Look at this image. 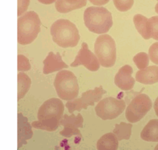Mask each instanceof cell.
Returning a JSON list of instances; mask_svg holds the SVG:
<instances>
[{"label":"cell","mask_w":158,"mask_h":150,"mask_svg":"<svg viewBox=\"0 0 158 150\" xmlns=\"http://www.w3.org/2000/svg\"><path fill=\"white\" fill-rule=\"evenodd\" d=\"M64 105L57 98H51L46 100L38 111V121L32 122L31 126L36 129L54 131L60 125L63 117Z\"/></svg>","instance_id":"obj_1"},{"label":"cell","mask_w":158,"mask_h":150,"mask_svg":"<svg viewBox=\"0 0 158 150\" xmlns=\"http://www.w3.org/2000/svg\"><path fill=\"white\" fill-rule=\"evenodd\" d=\"M52 40L62 48L77 45L80 37L76 25L67 19H60L55 21L50 29Z\"/></svg>","instance_id":"obj_2"},{"label":"cell","mask_w":158,"mask_h":150,"mask_svg":"<svg viewBox=\"0 0 158 150\" xmlns=\"http://www.w3.org/2000/svg\"><path fill=\"white\" fill-rule=\"evenodd\" d=\"M85 26L93 33L102 34L107 32L113 24L111 13L101 6H91L83 14Z\"/></svg>","instance_id":"obj_3"},{"label":"cell","mask_w":158,"mask_h":150,"mask_svg":"<svg viewBox=\"0 0 158 150\" xmlns=\"http://www.w3.org/2000/svg\"><path fill=\"white\" fill-rule=\"evenodd\" d=\"M41 20L35 11H28L17 19V42L26 45L33 42L40 32Z\"/></svg>","instance_id":"obj_4"},{"label":"cell","mask_w":158,"mask_h":150,"mask_svg":"<svg viewBox=\"0 0 158 150\" xmlns=\"http://www.w3.org/2000/svg\"><path fill=\"white\" fill-rule=\"evenodd\" d=\"M54 86L59 97L64 100L75 99L79 91V86L75 75L69 70L59 71L54 81Z\"/></svg>","instance_id":"obj_5"},{"label":"cell","mask_w":158,"mask_h":150,"mask_svg":"<svg viewBox=\"0 0 158 150\" xmlns=\"http://www.w3.org/2000/svg\"><path fill=\"white\" fill-rule=\"evenodd\" d=\"M94 53L102 66H113L116 60V45L113 38L107 34L98 36L94 43Z\"/></svg>","instance_id":"obj_6"},{"label":"cell","mask_w":158,"mask_h":150,"mask_svg":"<svg viewBox=\"0 0 158 150\" xmlns=\"http://www.w3.org/2000/svg\"><path fill=\"white\" fill-rule=\"evenodd\" d=\"M151 107V99L144 94H138L132 99L126 108V118L131 123L138 122L146 115Z\"/></svg>","instance_id":"obj_7"},{"label":"cell","mask_w":158,"mask_h":150,"mask_svg":"<svg viewBox=\"0 0 158 150\" xmlns=\"http://www.w3.org/2000/svg\"><path fill=\"white\" fill-rule=\"evenodd\" d=\"M126 104L122 99L109 97L100 100L95 107L96 115L102 120H112L125 110Z\"/></svg>","instance_id":"obj_8"},{"label":"cell","mask_w":158,"mask_h":150,"mask_svg":"<svg viewBox=\"0 0 158 150\" xmlns=\"http://www.w3.org/2000/svg\"><path fill=\"white\" fill-rule=\"evenodd\" d=\"M106 93V91L102 86L96 87L94 89L88 90L82 93L80 98L69 100L65 104V107L70 113H72L75 110L80 112L82 108L86 109L89 105H94V103L100 100L102 95Z\"/></svg>","instance_id":"obj_9"},{"label":"cell","mask_w":158,"mask_h":150,"mask_svg":"<svg viewBox=\"0 0 158 150\" xmlns=\"http://www.w3.org/2000/svg\"><path fill=\"white\" fill-rule=\"evenodd\" d=\"M80 65L84 66L91 71H96L99 69L100 63L97 56L89 50L86 43L81 44V48L78 52L75 60L70 64L72 67H77Z\"/></svg>","instance_id":"obj_10"},{"label":"cell","mask_w":158,"mask_h":150,"mask_svg":"<svg viewBox=\"0 0 158 150\" xmlns=\"http://www.w3.org/2000/svg\"><path fill=\"white\" fill-rule=\"evenodd\" d=\"M83 118L80 113L75 115L72 113L70 115L64 114L60 121V125L64 126V129L60 134L65 137L70 138L73 135H77L81 137L79 128H83Z\"/></svg>","instance_id":"obj_11"},{"label":"cell","mask_w":158,"mask_h":150,"mask_svg":"<svg viewBox=\"0 0 158 150\" xmlns=\"http://www.w3.org/2000/svg\"><path fill=\"white\" fill-rule=\"evenodd\" d=\"M132 68L128 64L121 67L115 76L114 82L115 85L123 90H129L133 89L135 80L131 76Z\"/></svg>","instance_id":"obj_12"},{"label":"cell","mask_w":158,"mask_h":150,"mask_svg":"<svg viewBox=\"0 0 158 150\" xmlns=\"http://www.w3.org/2000/svg\"><path fill=\"white\" fill-rule=\"evenodd\" d=\"M43 63L44 65L43 72L44 74H48L69 67L68 65L63 61L59 53L54 54L53 52L50 51L43 60Z\"/></svg>","instance_id":"obj_13"},{"label":"cell","mask_w":158,"mask_h":150,"mask_svg":"<svg viewBox=\"0 0 158 150\" xmlns=\"http://www.w3.org/2000/svg\"><path fill=\"white\" fill-rule=\"evenodd\" d=\"M136 81L144 84H152L158 82V66H151L141 69L135 74Z\"/></svg>","instance_id":"obj_14"},{"label":"cell","mask_w":158,"mask_h":150,"mask_svg":"<svg viewBox=\"0 0 158 150\" xmlns=\"http://www.w3.org/2000/svg\"><path fill=\"white\" fill-rule=\"evenodd\" d=\"M133 20L136 29L143 38L148 40L151 38V25L149 19L138 14L134 15Z\"/></svg>","instance_id":"obj_15"},{"label":"cell","mask_w":158,"mask_h":150,"mask_svg":"<svg viewBox=\"0 0 158 150\" xmlns=\"http://www.w3.org/2000/svg\"><path fill=\"white\" fill-rule=\"evenodd\" d=\"M32 136L31 126L27 121V118L21 113L18 114V148L20 144H26V139H30Z\"/></svg>","instance_id":"obj_16"},{"label":"cell","mask_w":158,"mask_h":150,"mask_svg":"<svg viewBox=\"0 0 158 150\" xmlns=\"http://www.w3.org/2000/svg\"><path fill=\"white\" fill-rule=\"evenodd\" d=\"M140 136L146 141L158 142V119L151 120L141 131Z\"/></svg>","instance_id":"obj_17"},{"label":"cell","mask_w":158,"mask_h":150,"mask_svg":"<svg viewBox=\"0 0 158 150\" xmlns=\"http://www.w3.org/2000/svg\"><path fill=\"white\" fill-rule=\"evenodd\" d=\"M118 139L113 133H109L101 136L97 142L98 150H116L118 146Z\"/></svg>","instance_id":"obj_18"},{"label":"cell","mask_w":158,"mask_h":150,"mask_svg":"<svg viewBox=\"0 0 158 150\" xmlns=\"http://www.w3.org/2000/svg\"><path fill=\"white\" fill-rule=\"evenodd\" d=\"M31 86V79L28 75L20 73L17 75V100L23 97Z\"/></svg>","instance_id":"obj_19"},{"label":"cell","mask_w":158,"mask_h":150,"mask_svg":"<svg viewBox=\"0 0 158 150\" xmlns=\"http://www.w3.org/2000/svg\"><path fill=\"white\" fill-rule=\"evenodd\" d=\"M87 0H81L76 4H70L65 0H56L55 2V7L60 13H67L73 10L81 8L86 6Z\"/></svg>","instance_id":"obj_20"},{"label":"cell","mask_w":158,"mask_h":150,"mask_svg":"<svg viewBox=\"0 0 158 150\" xmlns=\"http://www.w3.org/2000/svg\"><path fill=\"white\" fill-rule=\"evenodd\" d=\"M132 124L121 122L119 124H115L113 133L115 134L118 141L122 139H129L131 133Z\"/></svg>","instance_id":"obj_21"},{"label":"cell","mask_w":158,"mask_h":150,"mask_svg":"<svg viewBox=\"0 0 158 150\" xmlns=\"http://www.w3.org/2000/svg\"><path fill=\"white\" fill-rule=\"evenodd\" d=\"M133 60L138 69H144L148 67L149 62V58L145 52H140L136 54L133 58Z\"/></svg>","instance_id":"obj_22"},{"label":"cell","mask_w":158,"mask_h":150,"mask_svg":"<svg viewBox=\"0 0 158 150\" xmlns=\"http://www.w3.org/2000/svg\"><path fill=\"white\" fill-rule=\"evenodd\" d=\"M116 9L120 12L130 10L134 4V0H112Z\"/></svg>","instance_id":"obj_23"},{"label":"cell","mask_w":158,"mask_h":150,"mask_svg":"<svg viewBox=\"0 0 158 150\" xmlns=\"http://www.w3.org/2000/svg\"><path fill=\"white\" fill-rule=\"evenodd\" d=\"M17 70L18 71H28L30 69V64L28 61V60L22 55H19L17 56Z\"/></svg>","instance_id":"obj_24"},{"label":"cell","mask_w":158,"mask_h":150,"mask_svg":"<svg viewBox=\"0 0 158 150\" xmlns=\"http://www.w3.org/2000/svg\"><path fill=\"white\" fill-rule=\"evenodd\" d=\"M149 20L151 25V38L158 40V15L151 17Z\"/></svg>","instance_id":"obj_25"},{"label":"cell","mask_w":158,"mask_h":150,"mask_svg":"<svg viewBox=\"0 0 158 150\" xmlns=\"http://www.w3.org/2000/svg\"><path fill=\"white\" fill-rule=\"evenodd\" d=\"M148 55L152 62L158 64V42L154 43L149 47Z\"/></svg>","instance_id":"obj_26"},{"label":"cell","mask_w":158,"mask_h":150,"mask_svg":"<svg viewBox=\"0 0 158 150\" xmlns=\"http://www.w3.org/2000/svg\"><path fill=\"white\" fill-rule=\"evenodd\" d=\"M30 0H17V16L24 14L27 10Z\"/></svg>","instance_id":"obj_27"},{"label":"cell","mask_w":158,"mask_h":150,"mask_svg":"<svg viewBox=\"0 0 158 150\" xmlns=\"http://www.w3.org/2000/svg\"><path fill=\"white\" fill-rule=\"evenodd\" d=\"M91 4L94 6H103L107 4L110 0H88Z\"/></svg>","instance_id":"obj_28"},{"label":"cell","mask_w":158,"mask_h":150,"mask_svg":"<svg viewBox=\"0 0 158 150\" xmlns=\"http://www.w3.org/2000/svg\"><path fill=\"white\" fill-rule=\"evenodd\" d=\"M38 1L43 4H51L56 1V0H38Z\"/></svg>","instance_id":"obj_29"},{"label":"cell","mask_w":158,"mask_h":150,"mask_svg":"<svg viewBox=\"0 0 158 150\" xmlns=\"http://www.w3.org/2000/svg\"><path fill=\"white\" fill-rule=\"evenodd\" d=\"M154 111H155L156 115L158 117V97H157V99H156V100L154 102Z\"/></svg>","instance_id":"obj_30"},{"label":"cell","mask_w":158,"mask_h":150,"mask_svg":"<svg viewBox=\"0 0 158 150\" xmlns=\"http://www.w3.org/2000/svg\"><path fill=\"white\" fill-rule=\"evenodd\" d=\"M67 2H68L70 4H76V3H78V2H80L81 0H65Z\"/></svg>","instance_id":"obj_31"},{"label":"cell","mask_w":158,"mask_h":150,"mask_svg":"<svg viewBox=\"0 0 158 150\" xmlns=\"http://www.w3.org/2000/svg\"><path fill=\"white\" fill-rule=\"evenodd\" d=\"M155 11H156V12L157 14H158V2H157V3L156 4V6H155Z\"/></svg>","instance_id":"obj_32"},{"label":"cell","mask_w":158,"mask_h":150,"mask_svg":"<svg viewBox=\"0 0 158 150\" xmlns=\"http://www.w3.org/2000/svg\"><path fill=\"white\" fill-rule=\"evenodd\" d=\"M154 149L156 150V149H158V144L155 147V148H154Z\"/></svg>","instance_id":"obj_33"},{"label":"cell","mask_w":158,"mask_h":150,"mask_svg":"<svg viewBox=\"0 0 158 150\" xmlns=\"http://www.w3.org/2000/svg\"><path fill=\"white\" fill-rule=\"evenodd\" d=\"M157 1H158V0H157Z\"/></svg>","instance_id":"obj_34"}]
</instances>
